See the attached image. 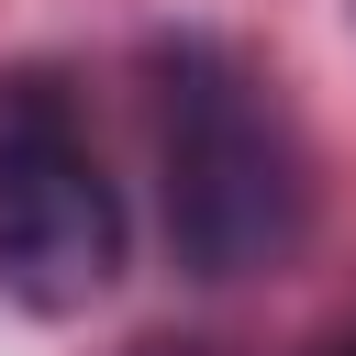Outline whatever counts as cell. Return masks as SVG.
<instances>
[{"mask_svg": "<svg viewBox=\"0 0 356 356\" xmlns=\"http://www.w3.org/2000/svg\"><path fill=\"white\" fill-rule=\"evenodd\" d=\"M156 156H167V245H178L189 278H278L300 256L312 156H300L278 89L245 56H222V44L167 56Z\"/></svg>", "mask_w": 356, "mask_h": 356, "instance_id": "obj_1", "label": "cell"}, {"mask_svg": "<svg viewBox=\"0 0 356 356\" xmlns=\"http://www.w3.org/2000/svg\"><path fill=\"white\" fill-rule=\"evenodd\" d=\"M122 278V200L44 67H0V289L44 323Z\"/></svg>", "mask_w": 356, "mask_h": 356, "instance_id": "obj_2", "label": "cell"}, {"mask_svg": "<svg viewBox=\"0 0 356 356\" xmlns=\"http://www.w3.org/2000/svg\"><path fill=\"white\" fill-rule=\"evenodd\" d=\"M334 356H356V334H345V345H334Z\"/></svg>", "mask_w": 356, "mask_h": 356, "instance_id": "obj_3", "label": "cell"}]
</instances>
